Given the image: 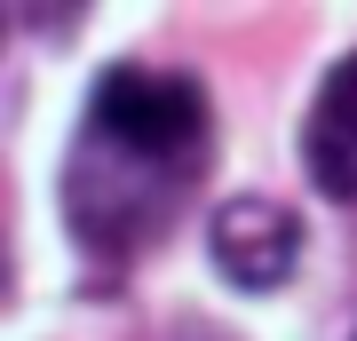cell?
<instances>
[{"label":"cell","instance_id":"cell-1","mask_svg":"<svg viewBox=\"0 0 357 341\" xmlns=\"http://www.w3.org/2000/svg\"><path fill=\"white\" fill-rule=\"evenodd\" d=\"M215 159V112L191 72L112 63L64 151V222L88 262H135L183 215Z\"/></svg>","mask_w":357,"mask_h":341},{"label":"cell","instance_id":"cell-3","mask_svg":"<svg viewBox=\"0 0 357 341\" xmlns=\"http://www.w3.org/2000/svg\"><path fill=\"white\" fill-rule=\"evenodd\" d=\"M302 167L326 199L357 206V56H342L318 79V103L302 119Z\"/></svg>","mask_w":357,"mask_h":341},{"label":"cell","instance_id":"cell-2","mask_svg":"<svg viewBox=\"0 0 357 341\" xmlns=\"http://www.w3.org/2000/svg\"><path fill=\"white\" fill-rule=\"evenodd\" d=\"M206 254H215V270L230 286H286L294 262H302V222H294L286 199H262V190H246V199H222L215 222H206Z\"/></svg>","mask_w":357,"mask_h":341}]
</instances>
